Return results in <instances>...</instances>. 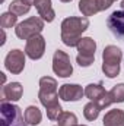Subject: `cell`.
I'll return each mask as SVG.
<instances>
[{"mask_svg": "<svg viewBox=\"0 0 124 126\" xmlns=\"http://www.w3.org/2000/svg\"><path fill=\"white\" fill-rule=\"evenodd\" d=\"M0 75H1V81H3V84H4V82H6V75H4V73H0Z\"/></svg>", "mask_w": 124, "mask_h": 126, "instance_id": "4316f807", "label": "cell"}, {"mask_svg": "<svg viewBox=\"0 0 124 126\" xmlns=\"http://www.w3.org/2000/svg\"><path fill=\"white\" fill-rule=\"evenodd\" d=\"M0 116V126H28L25 120V113H22V109L13 103L1 101Z\"/></svg>", "mask_w": 124, "mask_h": 126, "instance_id": "7a4b0ae2", "label": "cell"}, {"mask_svg": "<svg viewBox=\"0 0 124 126\" xmlns=\"http://www.w3.org/2000/svg\"><path fill=\"white\" fill-rule=\"evenodd\" d=\"M96 103H98V106L101 107V110H104V109L110 107V106L112 104V98H111V95H110V91H107V93L102 95Z\"/></svg>", "mask_w": 124, "mask_h": 126, "instance_id": "d4e9b609", "label": "cell"}, {"mask_svg": "<svg viewBox=\"0 0 124 126\" xmlns=\"http://www.w3.org/2000/svg\"><path fill=\"white\" fill-rule=\"evenodd\" d=\"M0 1H4V0H0Z\"/></svg>", "mask_w": 124, "mask_h": 126, "instance_id": "1f68e13d", "label": "cell"}, {"mask_svg": "<svg viewBox=\"0 0 124 126\" xmlns=\"http://www.w3.org/2000/svg\"><path fill=\"white\" fill-rule=\"evenodd\" d=\"M57 126H59V125H57Z\"/></svg>", "mask_w": 124, "mask_h": 126, "instance_id": "836d02e7", "label": "cell"}, {"mask_svg": "<svg viewBox=\"0 0 124 126\" xmlns=\"http://www.w3.org/2000/svg\"><path fill=\"white\" fill-rule=\"evenodd\" d=\"M114 1L112 0H79V10L83 16H93L98 12L107 10L111 7Z\"/></svg>", "mask_w": 124, "mask_h": 126, "instance_id": "ba28073f", "label": "cell"}, {"mask_svg": "<svg viewBox=\"0 0 124 126\" xmlns=\"http://www.w3.org/2000/svg\"><path fill=\"white\" fill-rule=\"evenodd\" d=\"M53 72L59 78H69L73 73V66L70 63V56L63 51V50H56L53 56Z\"/></svg>", "mask_w": 124, "mask_h": 126, "instance_id": "5b68a950", "label": "cell"}, {"mask_svg": "<svg viewBox=\"0 0 124 126\" xmlns=\"http://www.w3.org/2000/svg\"><path fill=\"white\" fill-rule=\"evenodd\" d=\"M93 60H95V57L80 56V54H77V56H76V62H77L79 66H82V67H89V66L93 63Z\"/></svg>", "mask_w": 124, "mask_h": 126, "instance_id": "484cf974", "label": "cell"}, {"mask_svg": "<svg viewBox=\"0 0 124 126\" xmlns=\"http://www.w3.org/2000/svg\"><path fill=\"white\" fill-rule=\"evenodd\" d=\"M44 19L39 16H31L22 22H19L15 28V34L19 40H29L31 37H35L41 34L44 30Z\"/></svg>", "mask_w": 124, "mask_h": 126, "instance_id": "277c9868", "label": "cell"}, {"mask_svg": "<svg viewBox=\"0 0 124 126\" xmlns=\"http://www.w3.org/2000/svg\"><path fill=\"white\" fill-rule=\"evenodd\" d=\"M85 95V90L79 84H63L59 88V97L63 101H79Z\"/></svg>", "mask_w": 124, "mask_h": 126, "instance_id": "9c48e42d", "label": "cell"}, {"mask_svg": "<svg viewBox=\"0 0 124 126\" xmlns=\"http://www.w3.org/2000/svg\"><path fill=\"white\" fill-rule=\"evenodd\" d=\"M44 53H45V38L41 34L26 40V46H25L26 57H29L31 60H39L44 56Z\"/></svg>", "mask_w": 124, "mask_h": 126, "instance_id": "52a82bcc", "label": "cell"}, {"mask_svg": "<svg viewBox=\"0 0 124 126\" xmlns=\"http://www.w3.org/2000/svg\"><path fill=\"white\" fill-rule=\"evenodd\" d=\"M76 126H86V125H79V123H77V125H76Z\"/></svg>", "mask_w": 124, "mask_h": 126, "instance_id": "4dcf8cb0", "label": "cell"}, {"mask_svg": "<svg viewBox=\"0 0 124 126\" xmlns=\"http://www.w3.org/2000/svg\"><path fill=\"white\" fill-rule=\"evenodd\" d=\"M104 126H124V111L121 109H112L105 113L102 119Z\"/></svg>", "mask_w": 124, "mask_h": 126, "instance_id": "5bb4252c", "label": "cell"}, {"mask_svg": "<svg viewBox=\"0 0 124 126\" xmlns=\"http://www.w3.org/2000/svg\"><path fill=\"white\" fill-rule=\"evenodd\" d=\"M99 113H101V107L98 106L96 101H89V103L85 104V107H83V116H85V119L89 120V122L96 120L98 116H99Z\"/></svg>", "mask_w": 124, "mask_h": 126, "instance_id": "d6986e66", "label": "cell"}, {"mask_svg": "<svg viewBox=\"0 0 124 126\" xmlns=\"http://www.w3.org/2000/svg\"><path fill=\"white\" fill-rule=\"evenodd\" d=\"M123 60V51L117 46H107L102 51V63L120 64Z\"/></svg>", "mask_w": 124, "mask_h": 126, "instance_id": "4fadbf2b", "label": "cell"}, {"mask_svg": "<svg viewBox=\"0 0 124 126\" xmlns=\"http://www.w3.org/2000/svg\"><path fill=\"white\" fill-rule=\"evenodd\" d=\"M107 27L115 37L124 38V9L114 10L107 18Z\"/></svg>", "mask_w": 124, "mask_h": 126, "instance_id": "30bf717a", "label": "cell"}, {"mask_svg": "<svg viewBox=\"0 0 124 126\" xmlns=\"http://www.w3.org/2000/svg\"><path fill=\"white\" fill-rule=\"evenodd\" d=\"M25 59H26L25 51H22L19 48H13L7 53V56L4 59V67L12 75H19L25 69Z\"/></svg>", "mask_w": 124, "mask_h": 126, "instance_id": "8992f818", "label": "cell"}, {"mask_svg": "<svg viewBox=\"0 0 124 126\" xmlns=\"http://www.w3.org/2000/svg\"><path fill=\"white\" fill-rule=\"evenodd\" d=\"M77 54L80 56H88V57H95L96 51V43L91 37H82V40L77 44Z\"/></svg>", "mask_w": 124, "mask_h": 126, "instance_id": "9a60e30c", "label": "cell"}, {"mask_svg": "<svg viewBox=\"0 0 124 126\" xmlns=\"http://www.w3.org/2000/svg\"><path fill=\"white\" fill-rule=\"evenodd\" d=\"M38 100L44 107H48L59 101V85L57 81L51 76H42L39 79V93Z\"/></svg>", "mask_w": 124, "mask_h": 126, "instance_id": "3957f363", "label": "cell"}, {"mask_svg": "<svg viewBox=\"0 0 124 126\" xmlns=\"http://www.w3.org/2000/svg\"><path fill=\"white\" fill-rule=\"evenodd\" d=\"M105 93H107V91H105L102 82L89 84V85H86V88H85V95H86L91 101H98Z\"/></svg>", "mask_w": 124, "mask_h": 126, "instance_id": "e0dca14e", "label": "cell"}, {"mask_svg": "<svg viewBox=\"0 0 124 126\" xmlns=\"http://www.w3.org/2000/svg\"><path fill=\"white\" fill-rule=\"evenodd\" d=\"M62 41L67 47H77L82 40V34L89 28V19L86 16H69L62 22Z\"/></svg>", "mask_w": 124, "mask_h": 126, "instance_id": "6da1fadb", "label": "cell"}, {"mask_svg": "<svg viewBox=\"0 0 124 126\" xmlns=\"http://www.w3.org/2000/svg\"><path fill=\"white\" fill-rule=\"evenodd\" d=\"M24 113H25V120L28 126H37L42 120V113L37 106H28Z\"/></svg>", "mask_w": 124, "mask_h": 126, "instance_id": "2e32d148", "label": "cell"}, {"mask_svg": "<svg viewBox=\"0 0 124 126\" xmlns=\"http://www.w3.org/2000/svg\"><path fill=\"white\" fill-rule=\"evenodd\" d=\"M24 1H26V3H28V4H31V6L34 4V0H24Z\"/></svg>", "mask_w": 124, "mask_h": 126, "instance_id": "83f0119b", "label": "cell"}, {"mask_svg": "<svg viewBox=\"0 0 124 126\" xmlns=\"http://www.w3.org/2000/svg\"><path fill=\"white\" fill-rule=\"evenodd\" d=\"M59 126H76L77 125V116L73 111H63L60 117L57 119Z\"/></svg>", "mask_w": 124, "mask_h": 126, "instance_id": "44dd1931", "label": "cell"}, {"mask_svg": "<svg viewBox=\"0 0 124 126\" xmlns=\"http://www.w3.org/2000/svg\"><path fill=\"white\" fill-rule=\"evenodd\" d=\"M24 94V87L19 82H10L3 85L1 88V101H7V103H15L19 101Z\"/></svg>", "mask_w": 124, "mask_h": 126, "instance_id": "8fae6325", "label": "cell"}, {"mask_svg": "<svg viewBox=\"0 0 124 126\" xmlns=\"http://www.w3.org/2000/svg\"><path fill=\"white\" fill-rule=\"evenodd\" d=\"M60 1H62V3H70L72 0H60Z\"/></svg>", "mask_w": 124, "mask_h": 126, "instance_id": "f546056e", "label": "cell"}, {"mask_svg": "<svg viewBox=\"0 0 124 126\" xmlns=\"http://www.w3.org/2000/svg\"><path fill=\"white\" fill-rule=\"evenodd\" d=\"M120 64H111V63H102V72L107 78H115L120 73Z\"/></svg>", "mask_w": 124, "mask_h": 126, "instance_id": "cb8c5ba5", "label": "cell"}, {"mask_svg": "<svg viewBox=\"0 0 124 126\" xmlns=\"http://www.w3.org/2000/svg\"><path fill=\"white\" fill-rule=\"evenodd\" d=\"M110 95L112 98V103H124V84H117L111 88Z\"/></svg>", "mask_w": 124, "mask_h": 126, "instance_id": "7402d4cb", "label": "cell"}, {"mask_svg": "<svg viewBox=\"0 0 124 126\" xmlns=\"http://www.w3.org/2000/svg\"><path fill=\"white\" fill-rule=\"evenodd\" d=\"M45 109H47V117L50 120H57L60 117V114L63 113V109L59 101L54 103V104H51V106H48V107H45Z\"/></svg>", "mask_w": 124, "mask_h": 126, "instance_id": "603a6c76", "label": "cell"}, {"mask_svg": "<svg viewBox=\"0 0 124 126\" xmlns=\"http://www.w3.org/2000/svg\"><path fill=\"white\" fill-rule=\"evenodd\" d=\"M34 6L38 12V16L45 22H53L56 18V12L53 9L51 0H34Z\"/></svg>", "mask_w": 124, "mask_h": 126, "instance_id": "7c38bea8", "label": "cell"}, {"mask_svg": "<svg viewBox=\"0 0 124 126\" xmlns=\"http://www.w3.org/2000/svg\"><path fill=\"white\" fill-rule=\"evenodd\" d=\"M120 7H121V9H124V0H121V3H120Z\"/></svg>", "mask_w": 124, "mask_h": 126, "instance_id": "f1b7e54d", "label": "cell"}, {"mask_svg": "<svg viewBox=\"0 0 124 126\" xmlns=\"http://www.w3.org/2000/svg\"><path fill=\"white\" fill-rule=\"evenodd\" d=\"M29 10H31V4H28L24 0H12V3L9 4V12L15 13L16 16L26 15Z\"/></svg>", "mask_w": 124, "mask_h": 126, "instance_id": "ac0fdd59", "label": "cell"}, {"mask_svg": "<svg viewBox=\"0 0 124 126\" xmlns=\"http://www.w3.org/2000/svg\"><path fill=\"white\" fill-rule=\"evenodd\" d=\"M112 1H115V0H112Z\"/></svg>", "mask_w": 124, "mask_h": 126, "instance_id": "d6a6232c", "label": "cell"}, {"mask_svg": "<svg viewBox=\"0 0 124 126\" xmlns=\"http://www.w3.org/2000/svg\"><path fill=\"white\" fill-rule=\"evenodd\" d=\"M0 25L3 30H7V28H13L18 25V16L12 12H4L1 13L0 16Z\"/></svg>", "mask_w": 124, "mask_h": 126, "instance_id": "ffe728a7", "label": "cell"}]
</instances>
